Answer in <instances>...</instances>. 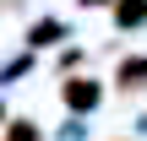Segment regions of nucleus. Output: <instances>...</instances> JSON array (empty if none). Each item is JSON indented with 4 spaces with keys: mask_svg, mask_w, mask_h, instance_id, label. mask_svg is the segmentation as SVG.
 <instances>
[{
    "mask_svg": "<svg viewBox=\"0 0 147 141\" xmlns=\"http://www.w3.org/2000/svg\"><path fill=\"white\" fill-rule=\"evenodd\" d=\"M60 92H65V109H76V114L98 103V82H87V76H65V87H60Z\"/></svg>",
    "mask_w": 147,
    "mask_h": 141,
    "instance_id": "nucleus-1",
    "label": "nucleus"
},
{
    "mask_svg": "<svg viewBox=\"0 0 147 141\" xmlns=\"http://www.w3.org/2000/svg\"><path fill=\"white\" fill-rule=\"evenodd\" d=\"M115 87H120V92H136V87H147V54H136V60H120Z\"/></svg>",
    "mask_w": 147,
    "mask_h": 141,
    "instance_id": "nucleus-2",
    "label": "nucleus"
},
{
    "mask_svg": "<svg viewBox=\"0 0 147 141\" xmlns=\"http://www.w3.org/2000/svg\"><path fill=\"white\" fill-rule=\"evenodd\" d=\"M115 22H120V27H131V22H147V0H120V5H115Z\"/></svg>",
    "mask_w": 147,
    "mask_h": 141,
    "instance_id": "nucleus-3",
    "label": "nucleus"
},
{
    "mask_svg": "<svg viewBox=\"0 0 147 141\" xmlns=\"http://www.w3.org/2000/svg\"><path fill=\"white\" fill-rule=\"evenodd\" d=\"M55 38H60V22H38V27L27 33V43H33V49H44V43H55Z\"/></svg>",
    "mask_w": 147,
    "mask_h": 141,
    "instance_id": "nucleus-4",
    "label": "nucleus"
},
{
    "mask_svg": "<svg viewBox=\"0 0 147 141\" xmlns=\"http://www.w3.org/2000/svg\"><path fill=\"white\" fill-rule=\"evenodd\" d=\"M5 141H38V125H33V120H11Z\"/></svg>",
    "mask_w": 147,
    "mask_h": 141,
    "instance_id": "nucleus-5",
    "label": "nucleus"
},
{
    "mask_svg": "<svg viewBox=\"0 0 147 141\" xmlns=\"http://www.w3.org/2000/svg\"><path fill=\"white\" fill-rule=\"evenodd\" d=\"M82 5H104V0H82Z\"/></svg>",
    "mask_w": 147,
    "mask_h": 141,
    "instance_id": "nucleus-6",
    "label": "nucleus"
}]
</instances>
